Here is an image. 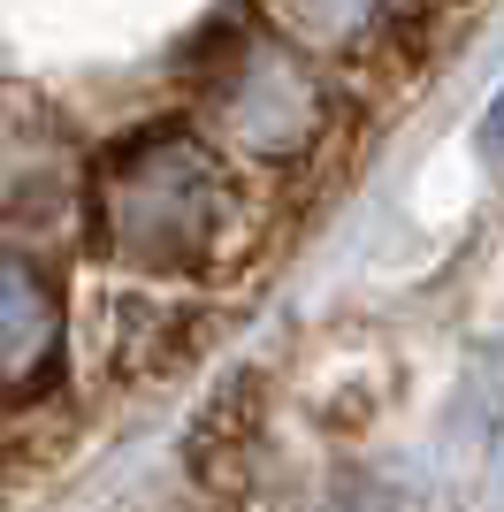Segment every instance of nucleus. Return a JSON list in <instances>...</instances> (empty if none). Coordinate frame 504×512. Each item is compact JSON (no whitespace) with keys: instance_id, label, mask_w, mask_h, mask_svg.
I'll return each instance as SVG.
<instances>
[{"instance_id":"obj_1","label":"nucleus","mask_w":504,"mask_h":512,"mask_svg":"<svg viewBox=\"0 0 504 512\" xmlns=\"http://www.w3.org/2000/svg\"><path fill=\"white\" fill-rule=\"evenodd\" d=\"M222 169L184 138H146L107 169L100 222L107 253L138 260V268H191L222 237Z\"/></svg>"},{"instance_id":"obj_2","label":"nucleus","mask_w":504,"mask_h":512,"mask_svg":"<svg viewBox=\"0 0 504 512\" xmlns=\"http://www.w3.org/2000/svg\"><path fill=\"white\" fill-rule=\"evenodd\" d=\"M306 123H314V85L291 54H252L230 85V130L245 153H298L306 146Z\"/></svg>"},{"instance_id":"obj_3","label":"nucleus","mask_w":504,"mask_h":512,"mask_svg":"<svg viewBox=\"0 0 504 512\" xmlns=\"http://www.w3.org/2000/svg\"><path fill=\"white\" fill-rule=\"evenodd\" d=\"M54 352V306H46L31 260H8V383H31V367Z\"/></svg>"},{"instance_id":"obj_4","label":"nucleus","mask_w":504,"mask_h":512,"mask_svg":"<svg viewBox=\"0 0 504 512\" xmlns=\"http://www.w3.org/2000/svg\"><path fill=\"white\" fill-rule=\"evenodd\" d=\"M283 8H291L298 31H314V39H329V46L359 39V23L375 16V0H283Z\"/></svg>"},{"instance_id":"obj_5","label":"nucleus","mask_w":504,"mask_h":512,"mask_svg":"<svg viewBox=\"0 0 504 512\" xmlns=\"http://www.w3.org/2000/svg\"><path fill=\"white\" fill-rule=\"evenodd\" d=\"M482 153H504V100H497V115L482 123Z\"/></svg>"}]
</instances>
